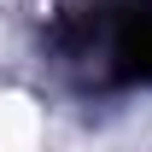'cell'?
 <instances>
[{"label": "cell", "instance_id": "obj_1", "mask_svg": "<svg viewBox=\"0 0 152 152\" xmlns=\"http://www.w3.org/2000/svg\"><path fill=\"white\" fill-rule=\"evenodd\" d=\"M41 140V117L29 99H12V94H0V152H35Z\"/></svg>", "mask_w": 152, "mask_h": 152}]
</instances>
